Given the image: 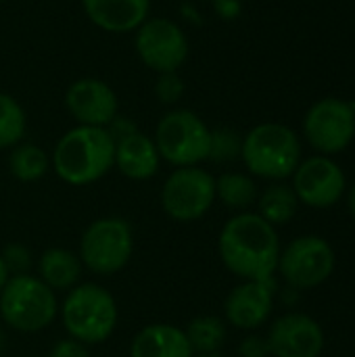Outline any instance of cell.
I'll list each match as a JSON object with an SVG mask.
<instances>
[{
  "label": "cell",
  "instance_id": "6da1fadb",
  "mask_svg": "<svg viewBox=\"0 0 355 357\" xmlns=\"http://www.w3.org/2000/svg\"><path fill=\"white\" fill-rule=\"evenodd\" d=\"M222 264L241 280H272L278 270L280 241L272 224L251 211L230 218L218 238Z\"/></svg>",
  "mask_w": 355,
  "mask_h": 357
},
{
  "label": "cell",
  "instance_id": "7a4b0ae2",
  "mask_svg": "<svg viewBox=\"0 0 355 357\" xmlns=\"http://www.w3.org/2000/svg\"><path fill=\"white\" fill-rule=\"evenodd\" d=\"M115 165V138L107 128L77 126L61 136L52 151L56 176L71 186H86Z\"/></svg>",
  "mask_w": 355,
  "mask_h": 357
},
{
  "label": "cell",
  "instance_id": "3957f363",
  "mask_svg": "<svg viewBox=\"0 0 355 357\" xmlns=\"http://www.w3.org/2000/svg\"><path fill=\"white\" fill-rule=\"evenodd\" d=\"M241 159L249 174L280 182L301 163V142L285 123H259L243 138Z\"/></svg>",
  "mask_w": 355,
  "mask_h": 357
},
{
  "label": "cell",
  "instance_id": "277c9868",
  "mask_svg": "<svg viewBox=\"0 0 355 357\" xmlns=\"http://www.w3.org/2000/svg\"><path fill=\"white\" fill-rule=\"evenodd\" d=\"M61 320L67 335L84 345L105 343L119 320L113 295L94 284H75L61 305Z\"/></svg>",
  "mask_w": 355,
  "mask_h": 357
},
{
  "label": "cell",
  "instance_id": "5b68a950",
  "mask_svg": "<svg viewBox=\"0 0 355 357\" xmlns=\"http://www.w3.org/2000/svg\"><path fill=\"white\" fill-rule=\"evenodd\" d=\"M56 314L54 291L31 274L10 276L0 291V316L19 333H40L52 324Z\"/></svg>",
  "mask_w": 355,
  "mask_h": 357
},
{
  "label": "cell",
  "instance_id": "8992f818",
  "mask_svg": "<svg viewBox=\"0 0 355 357\" xmlns=\"http://www.w3.org/2000/svg\"><path fill=\"white\" fill-rule=\"evenodd\" d=\"M211 130L188 109L169 111L155 130V146L159 157L176 167H192L209 157Z\"/></svg>",
  "mask_w": 355,
  "mask_h": 357
},
{
  "label": "cell",
  "instance_id": "52a82bcc",
  "mask_svg": "<svg viewBox=\"0 0 355 357\" xmlns=\"http://www.w3.org/2000/svg\"><path fill=\"white\" fill-rule=\"evenodd\" d=\"M134 253L132 226L121 218L92 222L80 241V261L98 276H113L126 268Z\"/></svg>",
  "mask_w": 355,
  "mask_h": 357
},
{
  "label": "cell",
  "instance_id": "ba28073f",
  "mask_svg": "<svg viewBox=\"0 0 355 357\" xmlns=\"http://www.w3.org/2000/svg\"><path fill=\"white\" fill-rule=\"evenodd\" d=\"M213 201L216 178L199 165L176 167L161 188V207L176 222L201 220L211 209Z\"/></svg>",
  "mask_w": 355,
  "mask_h": 357
},
{
  "label": "cell",
  "instance_id": "9c48e42d",
  "mask_svg": "<svg viewBox=\"0 0 355 357\" xmlns=\"http://www.w3.org/2000/svg\"><path fill=\"white\" fill-rule=\"evenodd\" d=\"M305 140L320 155H337L355 138V105L335 96L320 98L303 119Z\"/></svg>",
  "mask_w": 355,
  "mask_h": 357
},
{
  "label": "cell",
  "instance_id": "30bf717a",
  "mask_svg": "<svg viewBox=\"0 0 355 357\" xmlns=\"http://www.w3.org/2000/svg\"><path fill=\"white\" fill-rule=\"evenodd\" d=\"M335 251L322 236L305 234L287 245L278 257V272L293 289H314L335 272Z\"/></svg>",
  "mask_w": 355,
  "mask_h": 357
},
{
  "label": "cell",
  "instance_id": "8fae6325",
  "mask_svg": "<svg viewBox=\"0 0 355 357\" xmlns=\"http://www.w3.org/2000/svg\"><path fill=\"white\" fill-rule=\"evenodd\" d=\"M136 52L140 61L157 71H178L188 56V40L184 31L169 19L153 17L136 29Z\"/></svg>",
  "mask_w": 355,
  "mask_h": 357
},
{
  "label": "cell",
  "instance_id": "7c38bea8",
  "mask_svg": "<svg viewBox=\"0 0 355 357\" xmlns=\"http://www.w3.org/2000/svg\"><path fill=\"white\" fill-rule=\"evenodd\" d=\"M345 172L326 155H316L301 161L293 174V190L299 203L312 209H328L345 195Z\"/></svg>",
  "mask_w": 355,
  "mask_h": 357
},
{
  "label": "cell",
  "instance_id": "4fadbf2b",
  "mask_svg": "<svg viewBox=\"0 0 355 357\" xmlns=\"http://www.w3.org/2000/svg\"><path fill=\"white\" fill-rule=\"evenodd\" d=\"M266 343L272 357H320L324 331L312 316L285 314L272 322Z\"/></svg>",
  "mask_w": 355,
  "mask_h": 357
},
{
  "label": "cell",
  "instance_id": "5bb4252c",
  "mask_svg": "<svg viewBox=\"0 0 355 357\" xmlns=\"http://www.w3.org/2000/svg\"><path fill=\"white\" fill-rule=\"evenodd\" d=\"M65 107L80 126L107 128L117 119L119 102L109 84L96 77H82L67 88Z\"/></svg>",
  "mask_w": 355,
  "mask_h": 357
},
{
  "label": "cell",
  "instance_id": "9a60e30c",
  "mask_svg": "<svg viewBox=\"0 0 355 357\" xmlns=\"http://www.w3.org/2000/svg\"><path fill=\"white\" fill-rule=\"evenodd\" d=\"M274 307L272 280H243L234 287L224 303L228 324L239 331H255L268 322Z\"/></svg>",
  "mask_w": 355,
  "mask_h": 357
},
{
  "label": "cell",
  "instance_id": "2e32d148",
  "mask_svg": "<svg viewBox=\"0 0 355 357\" xmlns=\"http://www.w3.org/2000/svg\"><path fill=\"white\" fill-rule=\"evenodd\" d=\"M161 163L155 140L146 134L132 130L115 138V167L128 180H149L157 174Z\"/></svg>",
  "mask_w": 355,
  "mask_h": 357
},
{
  "label": "cell",
  "instance_id": "e0dca14e",
  "mask_svg": "<svg viewBox=\"0 0 355 357\" xmlns=\"http://www.w3.org/2000/svg\"><path fill=\"white\" fill-rule=\"evenodd\" d=\"M88 19L105 31L126 33L149 19L151 0H82Z\"/></svg>",
  "mask_w": 355,
  "mask_h": 357
},
{
  "label": "cell",
  "instance_id": "ac0fdd59",
  "mask_svg": "<svg viewBox=\"0 0 355 357\" xmlns=\"http://www.w3.org/2000/svg\"><path fill=\"white\" fill-rule=\"evenodd\" d=\"M195 351L186 339L184 328L174 324H149L130 345V357H192Z\"/></svg>",
  "mask_w": 355,
  "mask_h": 357
},
{
  "label": "cell",
  "instance_id": "d6986e66",
  "mask_svg": "<svg viewBox=\"0 0 355 357\" xmlns=\"http://www.w3.org/2000/svg\"><path fill=\"white\" fill-rule=\"evenodd\" d=\"M80 255L69 249H46L38 259L40 280L52 291H71L82 276Z\"/></svg>",
  "mask_w": 355,
  "mask_h": 357
},
{
  "label": "cell",
  "instance_id": "ffe728a7",
  "mask_svg": "<svg viewBox=\"0 0 355 357\" xmlns=\"http://www.w3.org/2000/svg\"><path fill=\"white\" fill-rule=\"evenodd\" d=\"M257 209H259L257 215H262L268 224H272L276 228V226L289 224L297 215L299 199H297L293 186L274 182L257 197Z\"/></svg>",
  "mask_w": 355,
  "mask_h": 357
},
{
  "label": "cell",
  "instance_id": "44dd1931",
  "mask_svg": "<svg viewBox=\"0 0 355 357\" xmlns=\"http://www.w3.org/2000/svg\"><path fill=\"white\" fill-rule=\"evenodd\" d=\"M257 184L251 176L228 172L216 178V199H220L228 209L247 211L253 203H257Z\"/></svg>",
  "mask_w": 355,
  "mask_h": 357
},
{
  "label": "cell",
  "instance_id": "7402d4cb",
  "mask_svg": "<svg viewBox=\"0 0 355 357\" xmlns=\"http://www.w3.org/2000/svg\"><path fill=\"white\" fill-rule=\"evenodd\" d=\"M50 157L38 144H17L8 157V169L19 182H38L46 176Z\"/></svg>",
  "mask_w": 355,
  "mask_h": 357
},
{
  "label": "cell",
  "instance_id": "603a6c76",
  "mask_svg": "<svg viewBox=\"0 0 355 357\" xmlns=\"http://www.w3.org/2000/svg\"><path fill=\"white\" fill-rule=\"evenodd\" d=\"M184 333L195 354H218L226 341V324L218 316H197Z\"/></svg>",
  "mask_w": 355,
  "mask_h": 357
},
{
  "label": "cell",
  "instance_id": "cb8c5ba5",
  "mask_svg": "<svg viewBox=\"0 0 355 357\" xmlns=\"http://www.w3.org/2000/svg\"><path fill=\"white\" fill-rule=\"evenodd\" d=\"M25 134V111L10 96L0 92V149H13Z\"/></svg>",
  "mask_w": 355,
  "mask_h": 357
},
{
  "label": "cell",
  "instance_id": "d4e9b609",
  "mask_svg": "<svg viewBox=\"0 0 355 357\" xmlns=\"http://www.w3.org/2000/svg\"><path fill=\"white\" fill-rule=\"evenodd\" d=\"M241 149H243V138L234 130L218 128V130H211V144H209L207 159L218 161V163L234 161L236 157H241Z\"/></svg>",
  "mask_w": 355,
  "mask_h": 357
},
{
  "label": "cell",
  "instance_id": "484cf974",
  "mask_svg": "<svg viewBox=\"0 0 355 357\" xmlns=\"http://www.w3.org/2000/svg\"><path fill=\"white\" fill-rule=\"evenodd\" d=\"M0 255H2V261H4L10 276L29 274V270H31V253H29V249L25 245L10 243V245L4 247V251Z\"/></svg>",
  "mask_w": 355,
  "mask_h": 357
},
{
  "label": "cell",
  "instance_id": "4316f807",
  "mask_svg": "<svg viewBox=\"0 0 355 357\" xmlns=\"http://www.w3.org/2000/svg\"><path fill=\"white\" fill-rule=\"evenodd\" d=\"M184 82L178 75V71H169V73H159V79L155 84V94L161 102L165 105H174L182 98L184 94Z\"/></svg>",
  "mask_w": 355,
  "mask_h": 357
},
{
  "label": "cell",
  "instance_id": "83f0119b",
  "mask_svg": "<svg viewBox=\"0 0 355 357\" xmlns=\"http://www.w3.org/2000/svg\"><path fill=\"white\" fill-rule=\"evenodd\" d=\"M48 357H90L88 345L75 341V339H61L52 345Z\"/></svg>",
  "mask_w": 355,
  "mask_h": 357
},
{
  "label": "cell",
  "instance_id": "f1b7e54d",
  "mask_svg": "<svg viewBox=\"0 0 355 357\" xmlns=\"http://www.w3.org/2000/svg\"><path fill=\"white\" fill-rule=\"evenodd\" d=\"M239 356L241 357H268L270 356V349H268V343L266 339L262 337H247L241 347H239Z\"/></svg>",
  "mask_w": 355,
  "mask_h": 357
},
{
  "label": "cell",
  "instance_id": "f546056e",
  "mask_svg": "<svg viewBox=\"0 0 355 357\" xmlns=\"http://www.w3.org/2000/svg\"><path fill=\"white\" fill-rule=\"evenodd\" d=\"M222 19H236L241 15V0H207Z\"/></svg>",
  "mask_w": 355,
  "mask_h": 357
},
{
  "label": "cell",
  "instance_id": "4dcf8cb0",
  "mask_svg": "<svg viewBox=\"0 0 355 357\" xmlns=\"http://www.w3.org/2000/svg\"><path fill=\"white\" fill-rule=\"evenodd\" d=\"M8 278H10V274H8V270H6V266L2 261V255H0V291L4 289V284L8 282Z\"/></svg>",
  "mask_w": 355,
  "mask_h": 357
},
{
  "label": "cell",
  "instance_id": "1f68e13d",
  "mask_svg": "<svg viewBox=\"0 0 355 357\" xmlns=\"http://www.w3.org/2000/svg\"><path fill=\"white\" fill-rule=\"evenodd\" d=\"M347 205H349V211H352V218L355 220V184L352 186L349 195H347Z\"/></svg>",
  "mask_w": 355,
  "mask_h": 357
},
{
  "label": "cell",
  "instance_id": "d6a6232c",
  "mask_svg": "<svg viewBox=\"0 0 355 357\" xmlns=\"http://www.w3.org/2000/svg\"><path fill=\"white\" fill-rule=\"evenodd\" d=\"M192 357H220L218 354H195Z\"/></svg>",
  "mask_w": 355,
  "mask_h": 357
},
{
  "label": "cell",
  "instance_id": "836d02e7",
  "mask_svg": "<svg viewBox=\"0 0 355 357\" xmlns=\"http://www.w3.org/2000/svg\"><path fill=\"white\" fill-rule=\"evenodd\" d=\"M2 347H4V335H2V331H0V351H2Z\"/></svg>",
  "mask_w": 355,
  "mask_h": 357
},
{
  "label": "cell",
  "instance_id": "e575fe53",
  "mask_svg": "<svg viewBox=\"0 0 355 357\" xmlns=\"http://www.w3.org/2000/svg\"><path fill=\"white\" fill-rule=\"evenodd\" d=\"M2 2H6V0H0V4H2Z\"/></svg>",
  "mask_w": 355,
  "mask_h": 357
}]
</instances>
